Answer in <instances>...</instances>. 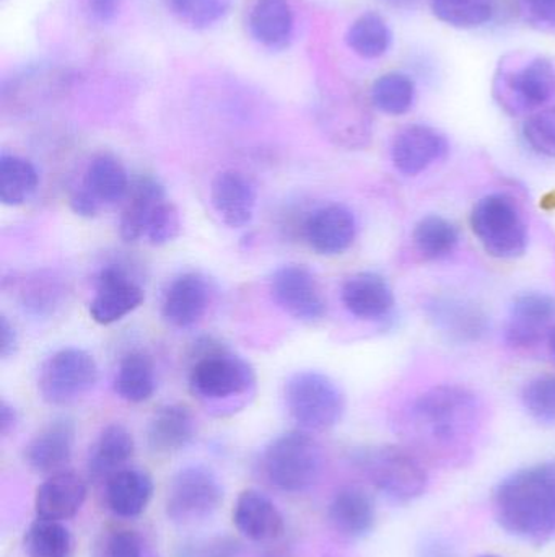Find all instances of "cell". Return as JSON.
<instances>
[{"label": "cell", "instance_id": "cell-36", "mask_svg": "<svg viewBox=\"0 0 555 557\" xmlns=\"http://www.w3.org/2000/svg\"><path fill=\"white\" fill-rule=\"evenodd\" d=\"M433 15L455 28H478L494 13V0H430Z\"/></svg>", "mask_w": 555, "mask_h": 557}, {"label": "cell", "instance_id": "cell-8", "mask_svg": "<svg viewBox=\"0 0 555 557\" xmlns=\"http://www.w3.org/2000/svg\"><path fill=\"white\" fill-rule=\"evenodd\" d=\"M471 228L484 250L499 260H514L527 251V224L507 196L489 195L476 202Z\"/></svg>", "mask_w": 555, "mask_h": 557}, {"label": "cell", "instance_id": "cell-5", "mask_svg": "<svg viewBox=\"0 0 555 557\" xmlns=\"http://www.w3.org/2000/svg\"><path fill=\"white\" fill-rule=\"evenodd\" d=\"M287 411L302 431L321 432L341 422L345 411L344 393L325 373L297 372L287 380Z\"/></svg>", "mask_w": 555, "mask_h": 557}, {"label": "cell", "instance_id": "cell-35", "mask_svg": "<svg viewBox=\"0 0 555 557\" xmlns=\"http://www.w3.org/2000/svg\"><path fill=\"white\" fill-rule=\"evenodd\" d=\"M371 103L381 113L400 116L413 108L416 100V85L411 77L400 72L381 75L370 91Z\"/></svg>", "mask_w": 555, "mask_h": 557}, {"label": "cell", "instance_id": "cell-17", "mask_svg": "<svg viewBox=\"0 0 555 557\" xmlns=\"http://www.w3.org/2000/svg\"><path fill=\"white\" fill-rule=\"evenodd\" d=\"M211 304V287L204 276L185 273L166 288L162 314L169 326L188 330L204 318Z\"/></svg>", "mask_w": 555, "mask_h": 557}, {"label": "cell", "instance_id": "cell-40", "mask_svg": "<svg viewBox=\"0 0 555 557\" xmlns=\"http://www.w3.org/2000/svg\"><path fill=\"white\" fill-rule=\"evenodd\" d=\"M181 228V214H179L178 208L165 199L150 218L146 238L153 247H165L179 237Z\"/></svg>", "mask_w": 555, "mask_h": 557}, {"label": "cell", "instance_id": "cell-38", "mask_svg": "<svg viewBox=\"0 0 555 557\" xmlns=\"http://www.w3.org/2000/svg\"><path fill=\"white\" fill-rule=\"evenodd\" d=\"M525 408L537 421L555 422V375H543L531 380L521 393Z\"/></svg>", "mask_w": 555, "mask_h": 557}, {"label": "cell", "instance_id": "cell-47", "mask_svg": "<svg viewBox=\"0 0 555 557\" xmlns=\"http://www.w3.org/2000/svg\"><path fill=\"white\" fill-rule=\"evenodd\" d=\"M121 0H88V9L98 22H110L119 9Z\"/></svg>", "mask_w": 555, "mask_h": 557}, {"label": "cell", "instance_id": "cell-14", "mask_svg": "<svg viewBox=\"0 0 555 557\" xmlns=\"http://www.w3.org/2000/svg\"><path fill=\"white\" fill-rule=\"evenodd\" d=\"M449 152V143L439 131L424 124H411L394 137L391 159L398 172L416 176Z\"/></svg>", "mask_w": 555, "mask_h": 557}, {"label": "cell", "instance_id": "cell-24", "mask_svg": "<svg viewBox=\"0 0 555 557\" xmlns=\"http://www.w3.org/2000/svg\"><path fill=\"white\" fill-rule=\"evenodd\" d=\"M153 481L147 471L126 467L104 483V499L114 516L136 519L149 507Z\"/></svg>", "mask_w": 555, "mask_h": 557}, {"label": "cell", "instance_id": "cell-43", "mask_svg": "<svg viewBox=\"0 0 555 557\" xmlns=\"http://www.w3.org/2000/svg\"><path fill=\"white\" fill-rule=\"evenodd\" d=\"M142 536L133 530H116L108 536L103 557H146Z\"/></svg>", "mask_w": 555, "mask_h": 557}, {"label": "cell", "instance_id": "cell-28", "mask_svg": "<svg viewBox=\"0 0 555 557\" xmlns=\"http://www.w3.org/2000/svg\"><path fill=\"white\" fill-rule=\"evenodd\" d=\"M250 32L264 48H286L293 35L290 3L287 0H256L250 13Z\"/></svg>", "mask_w": 555, "mask_h": 557}, {"label": "cell", "instance_id": "cell-32", "mask_svg": "<svg viewBox=\"0 0 555 557\" xmlns=\"http://www.w3.org/2000/svg\"><path fill=\"white\" fill-rule=\"evenodd\" d=\"M413 240L424 260L439 261L456 250L459 232L442 215H427L414 228Z\"/></svg>", "mask_w": 555, "mask_h": 557}, {"label": "cell", "instance_id": "cell-46", "mask_svg": "<svg viewBox=\"0 0 555 557\" xmlns=\"http://www.w3.org/2000/svg\"><path fill=\"white\" fill-rule=\"evenodd\" d=\"M18 347V336L15 327L10 323L9 318H0V356L2 359H9L16 352Z\"/></svg>", "mask_w": 555, "mask_h": 557}, {"label": "cell", "instance_id": "cell-2", "mask_svg": "<svg viewBox=\"0 0 555 557\" xmlns=\"http://www.w3.org/2000/svg\"><path fill=\"white\" fill-rule=\"evenodd\" d=\"M495 516L521 539L555 532V465L525 468L504 480L495 493Z\"/></svg>", "mask_w": 555, "mask_h": 557}, {"label": "cell", "instance_id": "cell-37", "mask_svg": "<svg viewBox=\"0 0 555 557\" xmlns=\"http://www.w3.org/2000/svg\"><path fill=\"white\" fill-rule=\"evenodd\" d=\"M234 0H165L175 18L194 29L211 28L227 16Z\"/></svg>", "mask_w": 555, "mask_h": 557}, {"label": "cell", "instance_id": "cell-19", "mask_svg": "<svg viewBox=\"0 0 555 557\" xmlns=\"http://www.w3.org/2000/svg\"><path fill=\"white\" fill-rule=\"evenodd\" d=\"M234 523L244 539L254 543L276 542L286 530V522L276 504L256 490L243 491L238 496Z\"/></svg>", "mask_w": 555, "mask_h": 557}, {"label": "cell", "instance_id": "cell-41", "mask_svg": "<svg viewBox=\"0 0 555 557\" xmlns=\"http://www.w3.org/2000/svg\"><path fill=\"white\" fill-rule=\"evenodd\" d=\"M61 292L58 282L52 281V277L29 278L28 284L23 285L22 288L23 305L31 313H51L58 307Z\"/></svg>", "mask_w": 555, "mask_h": 557}, {"label": "cell", "instance_id": "cell-31", "mask_svg": "<svg viewBox=\"0 0 555 557\" xmlns=\"http://www.w3.org/2000/svg\"><path fill=\"white\" fill-rule=\"evenodd\" d=\"M39 186L38 170L15 153L0 156V201L9 208L25 205Z\"/></svg>", "mask_w": 555, "mask_h": 557}, {"label": "cell", "instance_id": "cell-1", "mask_svg": "<svg viewBox=\"0 0 555 557\" xmlns=\"http://www.w3.org/2000/svg\"><path fill=\"white\" fill-rule=\"evenodd\" d=\"M484 418L481 399L459 385H437L417 396L403 429L409 444L430 457H459L471 447Z\"/></svg>", "mask_w": 555, "mask_h": 557}, {"label": "cell", "instance_id": "cell-6", "mask_svg": "<svg viewBox=\"0 0 555 557\" xmlns=\"http://www.w3.org/2000/svg\"><path fill=\"white\" fill-rule=\"evenodd\" d=\"M555 97V65L550 59L501 62L494 78V98L507 113L543 110Z\"/></svg>", "mask_w": 555, "mask_h": 557}, {"label": "cell", "instance_id": "cell-16", "mask_svg": "<svg viewBox=\"0 0 555 557\" xmlns=\"http://www.w3.org/2000/svg\"><path fill=\"white\" fill-rule=\"evenodd\" d=\"M555 318V300L543 292H528L512 305L505 337L515 347L537 346Z\"/></svg>", "mask_w": 555, "mask_h": 557}, {"label": "cell", "instance_id": "cell-44", "mask_svg": "<svg viewBox=\"0 0 555 557\" xmlns=\"http://www.w3.org/2000/svg\"><path fill=\"white\" fill-rule=\"evenodd\" d=\"M521 10L528 22L555 29V0H521Z\"/></svg>", "mask_w": 555, "mask_h": 557}, {"label": "cell", "instance_id": "cell-15", "mask_svg": "<svg viewBox=\"0 0 555 557\" xmlns=\"http://www.w3.org/2000/svg\"><path fill=\"white\" fill-rule=\"evenodd\" d=\"M211 202L225 225L243 228L251 224L256 211V188L244 173L224 170L212 180Z\"/></svg>", "mask_w": 555, "mask_h": 557}, {"label": "cell", "instance_id": "cell-51", "mask_svg": "<svg viewBox=\"0 0 555 557\" xmlns=\"http://www.w3.org/2000/svg\"><path fill=\"white\" fill-rule=\"evenodd\" d=\"M482 557H497V556H482Z\"/></svg>", "mask_w": 555, "mask_h": 557}, {"label": "cell", "instance_id": "cell-26", "mask_svg": "<svg viewBox=\"0 0 555 557\" xmlns=\"http://www.w3.org/2000/svg\"><path fill=\"white\" fill-rule=\"evenodd\" d=\"M133 434L123 424H110L100 432L90 455L88 474L97 483H106L113 474L127 467L134 455Z\"/></svg>", "mask_w": 555, "mask_h": 557}, {"label": "cell", "instance_id": "cell-9", "mask_svg": "<svg viewBox=\"0 0 555 557\" xmlns=\"http://www.w3.org/2000/svg\"><path fill=\"white\" fill-rule=\"evenodd\" d=\"M97 382L94 357L78 347H65L42 362L38 373V392L49 405L65 406L87 395Z\"/></svg>", "mask_w": 555, "mask_h": 557}, {"label": "cell", "instance_id": "cell-34", "mask_svg": "<svg viewBox=\"0 0 555 557\" xmlns=\"http://www.w3.org/2000/svg\"><path fill=\"white\" fill-rule=\"evenodd\" d=\"M29 557H74V536L62 522L36 519L26 530Z\"/></svg>", "mask_w": 555, "mask_h": 557}, {"label": "cell", "instance_id": "cell-7", "mask_svg": "<svg viewBox=\"0 0 555 557\" xmlns=\"http://www.w3.org/2000/svg\"><path fill=\"white\" fill-rule=\"evenodd\" d=\"M358 467L381 494L394 503H411L422 496L429 483L426 468L406 448L384 445L358 455Z\"/></svg>", "mask_w": 555, "mask_h": 557}, {"label": "cell", "instance_id": "cell-22", "mask_svg": "<svg viewBox=\"0 0 555 557\" xmlns=\"http://www.w3.org/2000/svg\"><path fill=\"white\" fill-rule=\"evenodd\" d=\"M166 199L165 188L155 176L143 175L130 182L119 219V235L127 244L146 237L147 225L155 209Z\"/></svg>", "mask_w": 555, "mask_h": 557}, {"label": "cell", "instance_id": "cell-42", "mask_svg": "<svg viewBox=\"0 0 555 557\" xmlns=\"http://www.w3.org/2000/svg\"><path fill=\"white\" fill-rule=\"evenodd\" d=\"M179 557H240V545L230 536H211L182 546Z\"/></svg>", "mask_w": 555, "mask_h": 557}, {"label": "cell", "instance_id": "cell-10", "mask_svg": "<svg viewBox=\"0 0 555 557\" xmlns=\"http://www.w3.org/2000/svg\"><path fill=\"white\" fill-rule=\"evenodd\" d=\"M224 500L220 481L205 467H188L173 478L166 493V516L179 525L207 520Z\"/></svg>", "mask_w": 555, "mask_h": 557}, {"label": "cell", "instance_id": "cell-3", "mask_svg": "<svg viewBox=\"0 0 555 557\" xmlns=\"http://www.w3.org/2000/svg\"><path fill=\"white\" fill-rule=\"evenodd\" d=\"M189 388L199 401L224 416L247 405L256 388V375L247 360L205 337L192 354Z\"/></svg>", "mask_w": 555, "mask_h": 557}, {"label": "cell", "instance_id": "cell-39", "mask_svg": "<svg viewBox=\"0 0 555 557\" xmlns=\"http://www.w3.org/2000/svg\"><path fill=\"white\" fill-rule=\"evenodd\" d=\"M524 137L534 152L555 159V107L531 114L525 123Z\"/></svg>", "mask_w": 555, "mask_h": 557}, {"label": "cell", "instance_id": "cell-12", "mask_svg": "<svg viewBox=\"0 0 555 557\" xmlns=\"http://www.w3.org/2000/svg\"><path fill=\"white\" fill-rule=\"evenodd\" d=\"M142 287L121 264H108L97 278V290L90 304V314L98 324L123 320L142 304Z\"/></svg>", "mask_w": 555, "mask_h": 557}, {"label": "cell", "instance_id": "cell-45", "mask_svg": "<svg viewBox=\"0 0 555 557\" xmlns=\"http://www.w3.org/2000/svg\"><path fill=\"white\" fill-rule=\"evenodd\" d=\"M71 208L80 218L91 219L100 212L101 205L85 186L75 189L71 196Z\"/></svg>", "mask_w": 555, "mask_h": 557}, {"label": "cell", "instance_id": "cell-23", "mask_svg": "<svg viewBox=\"0 0 555 557\" xmlns=\"http://www.w3.org/2000/svg\"><path fill=\"white\" fill-rule=\"evenodd\" d=\"M328 519L339 535L357 540L374 530L377 510L367 491L358 486H345L329 503Z\"/></svg>", "mask_w": 555, "mask_h": 557}, {"label": "cell", "instance_id": "cell-48", "mask_svg": "<svg viewBox=\"0 0 555 557\" xmlns=\"http://www.w3.org/2000/svg\"><path fill=\"white\" fill-rule=\"evenodd\" d=\"M16 422H18V416H16L15 408L3 399L0 403V434L7 437L10 432L15 431Z\"/></svg>", "mask_w": 555, "mask_h": 557}, {"label": "cell", "instance_id": "cell-49", "mask_svg": "<svg viewBox=\"0 0 555 557\" xmlns=\"http://www.w3.org/2000/svg\"><path fill=\"white\" fill-rule=\"evenodd\" d=\"M383 2L390 3V5L394 7H411L417 2V0H383Z\"/></svg>", "mask_w": 555, "mask_h": 557}, {"label": "cell", "instance_id": "cell-30", "mask_svg": "<svg viewBox=\"0 0 555 557\" xmlns=\"http://www.w3.org/2000/svg\"><path fill=\"white\" fill-rule=\"evenodd\" d=\"M155 385V369L147 354L133 350L123 357L114 376V392L121 399L139 405L152 398Z\"/></svg>", "mask_w": 555, "mask_h": 557}, {"label": "cell", "instance_id": "cell-29", "mask_svg": "<svg viewBox=\"0 0 555 557\" xmlns=\"http://www.w3.org/2000/svg\"><path fill=\"white\" fill-rule=\"evenodd\" d=\"M84 186L101 206H114L126 199L130 180L119 159L100 153L88 163Z\"/></svg>", "mask_w": 555, "mask_h": 557}, {"label": "cell", "instance_id": "cell-18", "mask_svg": "<svg viewBox=\"0 0 555 557\" xmlns=\"http://www.w3.org/2000/svg\"><path fill=\"white\" fill-rule=\"evenodd\" d=\"M75 444L71 419H55L42 428L25 448V460L36 473L51 474L67 470Z\"/></svg>", "mask_w": 555, "mask_h": 557}, {"label": "cell", "instance_id": "cell-20", "mask_svg": "<svg viewBox=\"0 0 555 557\" xmlns=\"http://www.w3.org/2000/svg\"><path fill=\"white\" fill-rule=\"evenodd\" d=\"M87 499V486L78 474L61 471L51 474L36 491V517L52 522H67L80 512Z\"/></svg>", "mask_w": 555, "mask_h": 557}, {"label": "cell", "instance_id": "cell-27", "mask_svg": "<svg viewBox=\"0 0 555 557\" xmlns=\"http://www.w3.org/2000/svg\"><path fill=\"white\" fill-rule=\"evenodd\" d=\"M430 317L453 339L472 343L488 331L484 311L471 301L458 298H437L429 307Z\"/></svg>", "mask_w": 555, "mask_h": 557}, {"label": "cell", "instance_id": "cell-21", "mask_svg": "<svg viewBox=\"0 0 555 557\" xmlns=\"http://www.w3.org/2000/svg\"><path fill=\"white\" fill-rule=\"evenodd\" d=\"M342 304L358 320H383L393 310L394 295L387 278L377 273L354 274L344 282Z\"/></svg>", "mask_w": 555, "mask_h": 557}, {"label": "cell", "instance_id": "cell-11", "mask_svg": "<svg viewBox=\"0 0 555 557\" xmlns=\"http://www.w3.org/2000/svg\"><path fill=\"white\" fill-rule=\"evenodd\" d=\"M276 304L295 320L315 323L326 313V300L318 281L303 264H286L270 277Z\"/></svg>", "mask_w": 555, "mask_h": 557}, {"label": "cell", "instance_id": "cell-25", "mask_svg": "<svg viewBox=\"0 0 555 557\" xmlns=\"http://www.w3.org/2000/svg\"><path fill=\"white\" fill-rule=\"evenodd\" d=\"M195 435V419L185 405H166L150 419L149 445L153 451L172 455L191 444Z\"/></svg>", "mask_w": 555, "mask_h": 557}, {"label": "cell", "instance_id": "cell-33", "mask_svg": "<svg viewBox=\"0 0 555 557\" xmlns=\"http://www.w3.org/2000/svg\"><path fill=\"white\" fill-rule=\"evenodd\" d=\"M345 39L355 54L365 59H377L387 54L393 35L383 16L367 12L352 23Z\"/></svg>", "mask_w": 555, "mask_h": 557}, {"label": "cell", "instance_id": "cell-13", "mask_svg": "<svg viewBox=\"0 0 555 557\" xmlns=\"http://www.w3.org/2000/svg\"><path fill=\"white\" fill-rule=\"evenodd\" d=\"M303 237L316 253L338 257L348 251L357 237L354 212L342 205L323 206L306 218Z\"/></svg>", "mask_w": 555, "mask_h": 557}, {"label": "cell", "instance_id": "cell-52", "mask_svg": "<svg viewBox=\"0 0 555 557\" xmlns=\"http://www.w3.org/2000/svg\"><path fill=\"white\" fill-rule=\"evenodd\" d=\"M146 557H156V556H150V555H147Z\"/></svg>", "mask_w": 555, "mask_h": 557}, {"label": "cell", "instance_id": "cell-50", "mask_svg": "<svg viewBox=\"0 0 555 557\" xmlns=\"http://www.w3.org/2000/svg\"><path fill=\"white\" fill-rule=\"evenodd\" d=\"M551 350H553V356L555 357V327L551 331Z\"/></svg>", "mask_w": 555, "mask_h": 557}, {"label": "cell", "instance_id": "cell-4", "mask_svg": "<svg viewBox=\"0 0 555 557\" xmlns=\"http://www.w3.org/2000/svg\"><path fill=\"white\" fill-rule=\"evenodd\" d=\"M267 481L283 493L312 490L325 470V455L310 432L292 431L274 438L263 455Z\"/></svg>", "mask_w": 555, "mask_h": 557}]
</instances>
